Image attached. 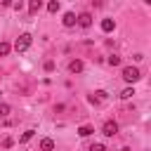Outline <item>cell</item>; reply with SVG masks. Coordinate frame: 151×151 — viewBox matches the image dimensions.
<instances>
[{
  "instance_id": "ffe728a7",
  "label": "cell",
  "mask_w": 151,
  "mask_h": 151,
  "mask_svg": "<svg viewBox=\"0 0 151 151\" xmlns=\"http://www.w3.org/2000/svg\"><path fill=\"white\" fill-rule=\"evenodd\" d=\"M0 97H2V92H0Z\"/></svg>"
},
{
  "instance_id": "52a82bcc",
  "label": "cell",
  "mask_w": 151,
  "mask_h": 151,
  "mask_svg": "<svg viewBox=\"0 0 151 151\" xmlns=\"http://www.w3.org/2000/svg\"><path fill=\"white\" fill-rule=\"evenodd\" d=\"M113 28H116V21L113 19H101V31L104 33H111Z\"/></svg>"
},
{
  "instance_id": "5bb4252c",
  "label": "cell",
  "mask_w": 151,
  "mask_h": 151,
  "mask_svg": "<svg viewBox=\"0 0 151 151\" xmlns=\"http://www.w3.org/2000/svg\"><path fill=\"white\" fill-rule=\"evenodd\" d=\"M132 94H134V90H132V87H125V90L120 92V99H130Z\"/></svg>"
},
{
  "instance_id": "8fae6325",
  "label": "cell",
  "mask_w": 151,
  "mask_h": 151,
  "mask_svg": "<svg viewBox=\"0 0 151 151\" xmlns=\"http://www.w3.org/2000/svg\"><path fill=\"white\" fill-rule=\"evenodd\" d=\"M9 52H12V45H9L7 40H2V42H0V57H7Z\"/></svg>"
},
{
  "instance_id": "30bf717a",
  "label": "cell",
  "mask_w": 151,
  "mask_h": 151,
  "mask_svg": "<svg viewBox=\"0 0 151 151\" xmlns=\"http://www.w3.org/2000/svg\"><path fill=\"white\" fill-rule=\"evenodd\" d=\"M92 132H94L92 125H80V127H78V134H80V137H90Z\"/></svg>"
},
{
  "instance_id": "3957f363",
  "label": "cell",
  "mask_w": 151,
  "mask_h": 151,
  "mask_svg": "<svg viewBox=\"0 0 151 151\" xmlns=\"http://www.w3.org/2000/svg\"><path fill=\"white\" fill-rule=\"evenodd\" d=\"M101 134H106V137H116V134H118V123H116V120H106V123L101 125Z\"/></svg>"
},
{
  "instance_id": "7c38bea8",
  "label": "cell",
  "mask_w": 151,
  "mask_h": 151,
  "mask_svg": "<svg viewBox=\"0 0 151 151\" xmlns=\"http://www.w3.org/2000/svg\"><path fill=\"white\" fill-rule=\"evenodd\" d=\"M59 7H61V5H59V0L47 2V12H50V14H57V12H59Z\"/></svg>"
},
{
  "instance_id": "9c48e42d",
  "label": "cell",
  "mask_w": 151,
  "mask_h": 151,
  "mask_svg": "<svg viewBox=\"0 0 151 151\" xmlns=\"http://www.w3.org/2000/svg\"><path fill=\"white\" fill-rule=\"evenodd\" d=\"M40 9H42V2H40V0H31V2H28V12H31V14H35V12H40Z\"/></svg>"
},
{
  "instance_id": "7a4b0ae2",
  "label": "cell",
  "mask_w": 151,
  "mask_h": 151,
  "mask_svg": "<svg viewBox=\"0 0 151 151\" xmlns=\"http://www.w3.org/2000/svg\"><path fill=\"white\" fill-rule=\"evenodd\" d=\"M12 47H14L17 52H26V50L31 47V35H28V33H21V35L14 40V45H12Z\"/></svg>"
},
{
  "instance_id": "d6986e66",
  "label": "cell",
  "mask_w": 151,
  "mask_h": 151,
  "mask_svg": "<svg viewBox=\"0 0 151 151\" xmlns=\"http://www.w3.org/2000/svg\"><path fill=\"white\" fill-rule=\"evenodd\" d=\"M12 144H14V139H5V142H2V146H5V149H9Z\"/></svg>"
},
{
  "instance_id": "8992f818",
  "label": "cell",
  "mask_w": 151,
  "mask_h": 151,
  "mask_svg": "<svg viewBox=\"0 0 151 151\" xmlns=\"http://www.w3.org/2000/svg\"><path fill=\"white\" fill-rule=\"evenodd\" d=\"M61 21H64V26H66V28H71V26H76V14H73V12H66Z\"/></svg>"
},
{
  "instance_id": "5b68a950",
  "label": "cell",
  "mask_w": 151,
  "mask_h": 151,
  "mask_svg": "<svg viewBox=\"0 0 151 151\" xmlns=\"http://www.w3.org/2000/svg\"><path fill=\"white\" fill-rule=\"evenodd\" d=\"M83 68H85V66H83L80 59H71V61H68V71H71V73H80Z\"/></svg>"
},
{
  "instance_id": "ba28073f",
  "label": "cell",
  "mask_w": 151,
  "mask_h": 151,
  "mask_svg": "<svg viewBox=\"0 0 151 151\" xmlns=\"http://www.w3.org/2000/svg\"><path fill=\"white\" fill-rule=\"evenodd\" d=\"M52 149H54V139H50V137L40 139V151H52Z\"/></svg>"
},
{
  "instance_id": "6da1fadb",
  "label": "cell",
  "mask_w": 151,
  "mask_h": 151,
  "mask_svg": "<svg viewBox=\"0 0 151 151\" xmlns=\"http://www.w3.org/2000/svg\"><path fill=\"white\" fill-rule=\"evenodd\" d=\"M139 78H142V71L137 66H125L123 68V80L125 83H137Z\"/></svg>"
},
{
  "instance_id": "2e32d148",
  "label": "cell",
  "mask_w": 151,
  "mask_h": 151,
  "mask_svg": "<svg viewBox=\"0 0 151 151\" xmlns=\"http://www.w3.org/2000/svg\"><path fill=\"white\" fill-rule=\"evenodd\" d=\"M9 111H12V109H9V104H0V116H2V118H5V116H9Z\"/></svg>"
},
{
  "instance_id": "9a60e30c",
  "label": "cell",
  "mask_w": 151,
  "mask_h": 151,
  "mask_svg": "<svg viewBox=\"0 0 151 151\" xmlns=\"http://www.w3.org/2000/svg\"><path fill=\"white\" fill-rule=\"evenodd\" d=\"M118 64H120V57L118 54H111L109 57V66H118Z\"/></svg>"
},
{
  "instance_id": "ac0fdd59",
  "label": "cell",
  "mask_w": 151,
  "mask_h": 151,
  "mask_svg": "<svg viewBox=\"0 0 151 151\" xmlns=\"http://www.w3.org/2000/svg\"><path fill=\"white\" fill-rule=\"evenodd\" d=\"M45 71H54V61H45Z\"/></svg>"
},
{
  "instance_id": "4fadbf2b",
  "label": "cell",
  "mask_w": 151,
  "mask_h": 151,
  "mask_svg": "<svg viewBox=\"0 0 151 151\" xmlns=\"http://www.w3.org/2000/svg\"><path fill=\"white\" fill-rule=\"evenodd\" d=\"M33 134H35V130H26V132L19 137V142H21V144H26V142H31V139H33Z\"/></svg>"
},
{
  "instance_id": "277c9868",
  "label": "cell",
  "mask_w": 151,
  "mask_h": 151,
  "mask_svg": "<svg viewBox=\"0 0 151 151\" xmlns=\"http://www.w3.org/2000/svg\"><path fill=\"white\" fill-rule=\"evenodd\" d=\"M76 24H78L80 28H90V26H92V14H90V12L78 14V17H76Z\"/></svg>"
},
{
  "instance_id": "e0dca14e",
  "label": "cell",
  "mask_w": 151,
  "mask_h": 151,
  "mask_svg": "<svg viewBox=\"0 0 151 151\" xmlns=\"http://www.w3.org/2000/svg\"><path fill=\"white\" fill-rule=\"evenodd\" d=\"M87 151H106V146H104V144H90Z\"/></svg>"
}]
</instances>
